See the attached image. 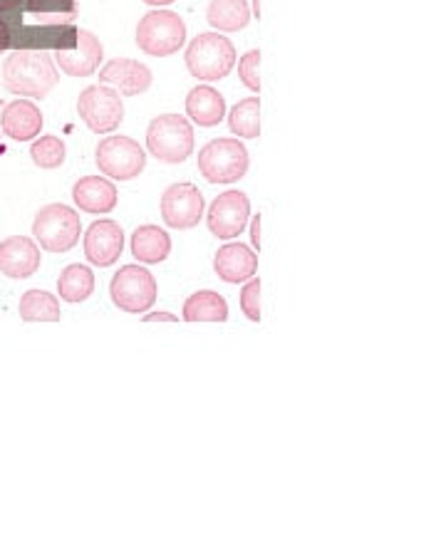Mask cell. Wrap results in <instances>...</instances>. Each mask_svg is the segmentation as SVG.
<instances>
[{
  "mask_svg": "<svg viewBox=\"0 0 446 557\" xmlns=\"http://www.w3.org/2000/svg\"><path fill=\"white\" fill-rule=\"evenodd\" d=\"M77 0H11L0 21L11 50H60L77 38Z\"/></svg>",
  "mask_w": 446,
  "mask_h": 557,
  "instance_id": "1",
  "label": "cell"
},
{
  "mask_svg": "<svg viewBox=\"0 0 446 557\" xmlns=\"http://www.w3.org/2000/svg\"><path fill=\"white\" fill-rule=\"evenodd\" d=\"M60 75L50 52L13 50L3 60V87L17 97L45 100L58 87Z\"/></svg>",
  "mask_w": 446,
  "mask_h": 557,
  "instance_id": "2",
  "label": "cell"
},
{
  "mask_svg": "<svg viewBox=\"0 0 446 557\" xmlns=\"http://www.w3.org/2000/svg\"><path fill=\"white\" fill-rule=\"evenodd\" d=\"M186 70L203 83H219L228 77L236 65V48L226 35L201 33L186 48Z\"/></svg>",
  "mask_w": 446,
  "mask_h": 557,
  "instance_id": "3",
  "label": "cell"
},
{
  "mask_svg": "<svg viewBox=\"0 0 446 557\" xmlns=\"http://www.w3.org/2000/svg\"><path fill=\"white\" fill-rule=\"evenodd\" d=\"M194 124L182 114H159L147 129L149 154L162 164H184L194 154Z\"/></svg>",
  "mask_w": 446,
  "mask_h": 557,
  "instance_id": "4",
  "label": "cell"
},
{
  "mask_svg": "<svg viewBox=\"0 0 446 557\" xmlns=\"http://www.w3.org/2000/svg\"><path fill=\"white\" fill-rule=\"evenodd\" d=\"M33 236L50 253H67L83 236V221L73 206L48 203L35 215Z\"/></svg>",
  "mask_w": 446,
  "mask_h": 557,
  "instance_id": "5",
  "label": "cell"
},
{
  "mask_svg": "<svg viewBox=\"0 0 446 557\" xmlns=\"http://www.w3.org/2000/svg\"><path fill=\"white\" fill-rule=\"evenodd\" d=\"M248 149L244 141L219 137L199 151V172L209 184H236L248 174Z\"/></svg>",
  "mask_w": 446,
  "mask_h": 557,
  "instance_id": "6",
  "label": "cell"
},
{
  "mask_svg": "<svg viewBox=\"0 0 446 557\" xmlns=\"http://www.w3.org/2000/svg\"><path fill=\"white\" fill-rule=\"evenodd\" d=\"M186 25L172 11H151L137 25V48L151 58H169L184 48Z\"/></svg>",
  "mask_w": 446,
  "mask_h": 557,
  "instance_id": "7",
  "label": "cell"
},
{
  "mask_svg": "<svg viewBox=\"0 0 446 557\" xmlns=\"http://www.w3.org/2000/svg\"><path fill=\"white\" fill-rule=\"evenodd\" d=\"M77 114L89 132L112 134L124 120V102L117 89L100 83L79 92Z\"/></svg>",
  "mask_w": 446,
  "mask_h": 557,
  "instance_id": "8",
  "label": "cell"
},
{
  "mask_svg": "<svg viewBox=\"0 0 446 557\" xmlns=\"http://www.w3.org/2000/svg\"><path fill=\"white\" fill-rule=\"evenodd\" d=\"M97 166L104 176L114 178V182H132L137 178L147 166V154L132 137L124 134H114L97 144Z\"/></svg>",
  "mask_w": 446,
  "mask_h": 557,
  "instance_id": "9",
  "label": "cell"
},
{
  "mask_svg": "<svg viewBox=\"0 0 446 557\" xmlns=\"http://www.w3.org/2000/svg\"><path fill=\"white\" fill-rule=\"evenodd\" d=\"M110 298L122 312L145 314L157 302V281L147 268L124 265L110 281Z\"/></svg>",
  "mask_w": 446,
  "mask_h": 557,
  "instance_id": "10",
  "label": "cell"
},
{
  "mask_svg": "<svg viewBox=\"0 0 446 557\" xmlns=\"http://www.w3.org/2000/svg\"><path fill=\"white\" fill-rule=\"evenodd\" d=\"M203 194L199 186L189 182L172 184L162 196V219L169 228L189 231L199 226L203 215Z\"/></svg>",
  "mask_w": 446,
  "mask_h": 557,
  "instance_id": "11",
  "label": "cell"
},
{
  "mask_svg": "<svg viewBox=\"0 0 446 557\" xmlns=\"http://www.w3.org/2000/svg\"><path fill=\"white\" fill-rule=\"evenodd\" d=\"M248 219H251V201L244 191H223L216 196L207 215V226L213 238L234 240L244 233Z\"/></svg>",
  "mask_w": 446,
  "mask_h": 557,
  "instance_id": "12",
  "label": "cell"
},
{
  "mask_svg": "<svg viewBox=\"0 0 446 557\" xmlns=\"http://www.w3.org/2000/svg\"><path fill=\"white\" fill-rule=\"evenodd\" d=\"M60 65L62 72H67L70 77H89L100 70L104 60V48L100 38L95 33L77 28V38L67 48L55 50V58H52Z\"/></svg>",
  "mask_w": 446,
  "mask_h": 557,
  "instance_id": "13",
  "label": "cell"
},
{
  "mask_svg": "<svg viewBox=\"0 0 446 557\" xmlns=\"http://www.w3.org/2000/svg\"><path fill=\"white\" fill-rule=\"evenodd\" d=\"M124 250V231L117 221L100 219L85 231V258L97 268H110Z\"/></svg>",
  "mask_w": 446,
  "mask_h": 557,
  "instance_id": "14",
  "label": "cell"
},
{
  "mask_svg": "<svg viewBox=\"0 0 446 557\" xmlns=\"http://www.w3.org/2000/svg\"><path fill=\"white\" fill-rule=\"evenodd\" d=\"M100 79L102 85L117 89V92L124 97L145 95L151 87V83H154L151 70L145 65V62H137L129 58H117L107 62V65L100 70Z\"/></svg>",
  "mask_w": 446,
  "mask_h": 557,
  "instance_id": "15",
  "label": "cell"
},
{
  "mask_svg": "<svg viewBox=\"0 0 446 557\" xmlns=\"http://www.w3.org/2000/svg\"><path fill=\"white\" fill-rule=\"evenodd\" d=\"M40 268V248L33 238L13 236L0 244V273L13 281H28Z\"/></svg>",
  "mask_w": 446,
  "mask_h": 557,
  "instance_id": "16",
  "label": "cell"
},
{
  "mask_svg": "<svg viewBox=\"0 0 446 557\" xmlns=\"http://www.w3.org/2000/svg\"><path fill=\"white\" fill-rule=\"evenodd\" d=\"M0 132L8 139L33 141L42 132V112L30 100H15L0 110Z\"/></svg>",
  "mask_w": 446,
  "mask_h": 557,
  "instance_id": "17",
  "label": "cell"
},
{
  "mask_svg": "<svg viewBox=\"0 0 446 557\" xmlns=\"http://www.w3.org/2000/svg\"><path fill=\"white\" fill-rule=\"evenodd\" d=\"M213 271H216L221 281L228 285L251 281L258 271L256 250H251L246 244L221 246L216 250V258H213Z\"/></svg>",
  "mask_w": 446,
  "mask_h": 557,
  "instance_id": "18",
  "label": "cell"
},
{
  "mask_svg": "<svg viewBox=\"0 0 446 557\" xmlns=\"http://www.w3.org/2000/svg\"><path fill=\"white\" fill-rule=\"evenodd\" d=\"M73 199H75V206L79 211L102 215V213H110L117 209L120 194L110 178L83 176L73 186Z\"/></svg>",
  "mask_w": 446,
  "mask_h": 557,
  "instance_id": "19",
  "label": "cell"
},
{
  "mask_svg": "<svg viewBox=\"0 0 446 557\" xmlns=\"http://www.w3.org/2000/svg\"><path fill=\"white\" fill-rule=\"evenodd\" d=\"M186 114L199 127H216L226 116V100L211 85H199L186 95Z\"/></svg>",
  "mask_w": 446,
  "mask_h": 557,
  "instance_id": "20",
  "label": "cell"
},
{
  "mask_svg": "<svg viewBox=\"0 0 446 557\" xmlns=\"http://www.w3.org/2000/svg\"><path fill=\"white\" fill-rule=\"evenodd\" d=\"M132 256L145 265H159L172 256V238L159 226H139L132 236Z\"/></svg>",
  "mask_w": 446,
  "mask_h": 557,
  "instance_id": "21",
  "label": "cell"
},
{
  "mask_svg": "<svg viewBox=\"0 0 446 557\" xmlns=\"http://www.w3.org/2000/svg\"><path fill=\"white\" fill-rule=\"evenodd\" d=\"M207 21L211 28L221 33L244 30L251 23V8L246 0H211L207 8Z\"/></svg>",
  "mask_w": 446,
  "mask_h": 557,
  "instance_id": "22",
  "label": "cell"
},
{
  "mask_svg": "<svg viewBox=\"0 0 446 557\" xmlns=\"http://www.w3.org/2000/svg\"><path fill=\"white\" fill-rule=\"evenodd\" d=\"M184 320L186 322H226L228 302L223 300V295L219 293L199 290L184 302Z\"/></svg>",
  "mask_w": 446,
  "mask_h": 557,
  "instance_id": "23",
  "label": "cell"
},
{
  "mask_svg": "<svg viewBox=\"0 0 446 557\" xmlns=\"http://www.w3.org/2000/svg\"><path fill=\"white\" fill-rule=\"evenodd\" d=\"M95 273L87 265L73 263L58 277V295L65 302H85L95 293Z\"/></svg>",
  "mask_w": 446,
  "mask_h": 557,
  "instance_id": "24",
  "label": "cell"
},
{
  "mask_svg": "<svg viewBox=\"0 0 446 557\" xmlns=\"http://www.w3.org/2000/svg\"><path fill=\"white\" fill-rule=\"evenodd\" d=\"M228 129L238 139L261 137V100L258 97L240 100L228 114Z\"/></svg>",
  "mask_w": 446,
  "mask_h": 557,
  "instance_id": "25",
  "label": "cell"
},
{
  "mask_svg": "<svg viewBox=\"0 0 446 557\" xmlns=\"http://www.w3.org/2000/svg\"><path fill=\"white\" fill-rule=\"evenodd\" d=\"M21 310L23 322H58L60 320V302L52 293L48 290H28L21 298Z\"/></svg>",
  "mask_w": 446,
  "mask_h": 557,
  "instance_id": "26",
  "label": "cell"
},
{
  "mask_svg": "<svg viewBox=\"0 0 446 557\" xmlns=\"http://www.w3.org/2000/svg\"><path fill=\"white\" fill-rule=\"evenodd\" d=\"M67 149L60 137H40L30 144V159L40 169H60L65 164Z\"/></svg>",
  "mask_w": 446,
  "mask_h": 557,
  "instance_id": "27",
  "label": "cell"
},
{
  "mask_svg": "<svg viewBox=\"0 0 446 557\" xmlns=\"http://www.w3.org/2000/svg\"><path fill=\"white\" fill-rule=\"evenodd\" d=\"M238 77L251 92L261 89V50H248L246 55L238 60Z\"/></svg>",
  "mask_w": 446,
  "mask_h": 557,
  "instance_id": "28",
  "label": "cell"
},
{
  "mask_svg": "<svg viewBox=\"0 0 446 557\" xmlns=\"http://www.w3.org/2000/svg\"><path fill=\"white\" fill-rule=\"evenodd\" d=\"M240 310L251 322H261V281L256 275L240 290Z\"/></svg>",
  "mask_w": 446,
  "mask_h": 557,
  "instance_id": "29",
  "label": "cell"
},
{
  "mask_svg": "<svg viewBox=\"0 0 446 557\" xmlns=\"http://www.w3.org/2000/svg\"><path fill=\"white\" fill-rule=\"evenodd\" d=\"M261 219H263L261 213L253 215V226H251V238H253V250H256V253H258V250H261Z\"/></svg>",
  "mask_w": 446,
  "mask_h": 557,
  "instance_id": "30",
  "label": "cell"
},
{
  "mask_svg": "<svg viewBox=\"0 0 446 557\" xmlns=\"http://www.w3.org/2000/svg\"><path fill=\"white\" fill-rule=\"evenodd\" d=\"M178 318H174L172 312H149L141 318V322H176Z\"/></svg>",
  "mask_w": 446,
  "mask_h": 557,
  "instance_id": "31",
  "label": "cell"
},
{
  "mask_svg": "<svg viewBox=\"0 0 446 557\" xmlns=\"http://www.w3.org/2000/svg\"><path fill=\"white\" fill-rule=\"evenodd\" d=\"M5 50H11V45H8V33L3 28V21H0V55H3Z\"/></svg>",
  "mask_w": 446,
  "mask_h": 557,
  "instance_id": "32",
  "label": "cell"
},
{
  "mask_svg": "<svg viewBox=\"0 0 446 557\" xmlns=\"http://www.w3.org/2000/svg\"><path fill=\"white\" fill-rule=\"evenodd\" d=\"M141 3H147V5H154V8H159V5H172L174 0H141Z\"/></svg>",
  "mask_w": 446,
  "mask_h": 557,
  "instance_id": "33",
  "label": "cell"
},
{
  "mask_svg": "<svg viewBox=\"0 0 446 557\" xmlns=\"http://www.w3.org/2000/svg\"><path fill=\"white\" fill-rule=\"evenodd\" d=\"M253 15L261 17V3H258V0H253Z\"/></svg>",
  "mask_w": 446,
  "mask_h": 557,
  "instance_id": "34",
  "label": "cell"
},
{
  "mask_svg": "<svg viewBox=\"0 0 446 557\" xmlns=\"http://www.w3.org/2000/svg\"><path fill=\"white\" fill-rule=\"evenodd\" d=\"M0 110H3V100H0Z\"/></svg>",
  "mask_w": 446,
  "mask_h": 557,
  "instance_id": "35",
  "label": "cell"
}]
</instances>
